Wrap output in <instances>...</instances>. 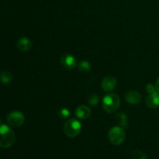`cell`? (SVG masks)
Listing matches in <instances>:
<instances>
[{"label":"cell","mask_w":159,"mask_h":159,"mask_svg":"<svg viewBox=\"0 0 159 159\" xmlns=\"http://www.w3.org/2000/svg\"><path fill=\"white\" fill-rule=\"evenodd\" d=\"M146 104L151 109H157L159 107V93L157 91L149 93L146 99Z\"/></svg>","instance_id":"9"},{"label":"cell","mask_w":159,"mask_h":159,"mask_svg":"<svg viewBox=\"0 0 159 159\" xmlns=\"http://www.w3.org/2000/svg\"><path fill=\"white\" fill-rule=\"evenodd\" d=\"M116 85V79L113 76H107L102 82V89L106 92L114 89Z\"/></svg>","instance_id":"8"},{"label":"cell","mask_w":159,"mask_h":159,"mask_svg":"<svg viewBox=\"0 0 159 159\" xmlns=\"http://www.w3.org/2000/svg\"><path fill=\"white\" fill-rule=\"evenodd\" d=\"M16 136L13 130L7 125H0V148H8L15 143Z\"/></svg>","instance_id":"1"},{"label":"cell","mask_w":159,"mask_h":159,"mask_svg":"<svg viewBox=\"0 0 159 159\" xmlns=\"http://www.w3.org/2000/svg\"><path fill=\"white\" fill-rule=\"evenodd\" d=\"M146 91L148 93H152L156 91V89H155V86H154L152 84H148L146 85Z\"/></svg>","instance_id":"18"},{"label":"cell","mask_w":159,"mask_h":159,"mask_svg":"<svg viewBox=\"0 0 159 159\" xmlns=\"http://www.w3.org/2000/svg\"><path fill=\"white\" fill-rule=\"evenodd\" d=\"M61 65L65 69L71 70L75 68L77 65L76 58L70 54H63L61 57Z\"/></svg>","instance_id":"6"},{"label":"cell","mask_w":159,"mask_h":159,"mask_svg":"<svg viewBox=\"0 0 159 159\" xmlns=\"http://www.w3.org/2000/svg\"><path fill=\"white\" fill-rule=\"evenodd\" d=\"M0 123H2V120L1 119H0Z\"/></svg>","instance_id":"20"},{"label":"cell","mask_w":159,"mask_h":159,"mask_svg":"<svg viewBox=\"0 0 159 159\" xmlns=\"http://www.w3.org/2000/svg\"><path fill=\"white\" fill-rule=\"evenodd\" d=\"M17 48L23 51H27L32 48V42L28 38L23 37L17 41Z\"/></svg>","instance_id":"11"},{"label":"cell","mask_w":159,"mask_h":159,"mask_svg":"<svg viewBox=\"0 0 159 159\" xmlns=\"http://www.w3.org/2000/svg\"><path fill=\"white\" fill-rule=\"evenodd\" d=\"M133 159H147V155L140 150H134L131 154Z\"/></svg>","instance_id":"15"},{"label":"cell","mask_w":159,"mask_h":159,"mask_svg":"<svg viewBox=\"0 0 159 159\" xmlns=\"http://www.w3.org/2000/svg\"><path fill=\"white\" fill-rule=\"evenodd\" d=\"M155 89H156V91L159 93V77L157 79L156 83H155Z\"/></svg>","instance_id":"19"},{"label":"cell","mask_w":159,"mask_h":159,"mask_svg":"<svg viewBox=\"0 0 159 159\" xmlns=\"http://www.w3.org/2000/svg\"><path fill=\"white\" fill-rule=\"evenodd\" d=\"M125 99L131 105H137L141 101V96L138 91L130 90L125 93Z\"/></svg>","instance_id":"7"},{"label":"cell","mask_w":159,"mask_h":159,"mask_svg":"<svg viewBox=\"0 0 159 159\" xmlns=\"http://www.w3.org/2000/svg\"><path fill=\"white\" fill-rule=\"evenodd\" d=\"M82 124L75 119H70L64 125L65 134L69 138H75L80 134Z\"/></svg>","instance_id":"3"},{"label":"cell","mask_w":159,"mask_h":159,"mask_svg":"<svg viewBox=\"0 0 159 159\" xmlns=\"http://www.w3.org/2000/svg\"><path fill=\"white\" fill-rule=\"evenodd\" d=\"M71 113H70L69 110L66 108H63L60 110V115L62 116L63 118H67L70 116Z\"/></svg>","instance_id":"17"},{"label":"cell","mask_w":159,"mask_h":159,"mask_svg":"<svg viewBox=\"0 0 159 159\" xmlns=\"http://www.w3.org/2000/svg\"><path fill=\"white\" fill-rule=\"evenodd\" d=\"M79 69L82 72L86 73L91 70V65L89 61H82L80 62V64L79 65Z\"/></svg>","instance_id":"14"},{"label":"cell","mask_w":159,"mask_h":159,"mask_svg":"<svg viewBox=\"0 0 159 159\" xmlns=\"http://www.w3.org/2000/svg\"><path fill=\"white\" fill-rule=\"evenodd\" d=\"M120 106V99L118 95L115 93H109L103 97L102 107L107 113H115L119 109Z\"/></svg>","instance_id":"2"},{"label":"cell","mask_w":159,"mask_h":159,"mask_svg":"<svg viewBox=\"0 0 159 159\" xmlns=\"http://www.w3.org/2000/svg\"><path fill=\"white\" fill-rule=\"evenodd\" d=\"M25 120L24 115L20 111L11 112L6 118L8 124L13 127H18L23 125Z\"/></svg>","instance_id":"5"},{"label":"cell","mask_w":159,"mask_h":159,"mask_svg":"<svg viewBox=\"0 0 159 159\" xmlns=\"http://www.w3.org/2000/svg\"><path fill=\"white\" fill-rule=\"evenodd\" d=\"M12 80V75L9 71H3L0 74V81L4 84H8Z\"/></svg>","instance_id":"13"},{"label":"cell","mask_w":159,"mask_h":159,"mask_svg":"<svg viewBox=\"0 0 159 159\" xmlns=\"http://www.w3.org/2000/svg\"><path fill=\"white\" fill-rule=\"evenodd\" d=\"M116 119L121 127H123L124 129H126L128 127V121H127V115L125 114V113L121 112V113H118L116 115Z\"/></svg>","instance_id":"12"},{"label":"cell","mask_w":159,"mask_h":159,"mask_svg":"<svg viewBox=\"0 0 159 159\" xmlns=\"http://www.w3.org/2000/svg\"><path fill=\"white\" fill-rule=\"evenodd\" d=\"M99 102V96L97 95H93L88 99V102L92 106H96Z\"/></svg>","instance_id":"16"},{"label":"cell","mask_w":159,"mask_h":159,"mask_svg":"<svg viewBox=\"0 0 159 159\" xmlns=\"http://www.w3.org/2000/svg\"><path fill=\"white\" fill-rule=\"evenodd\" d=\"M92 114V111L89 107L85 105H81L75 110V116L82 120L88 119Z\"/></svg>","instance_id":"10"},{"label":"cell","mask_w":159,"mask_h":159,"mask_svg":"<svg viewBox=\"0 0 159 159\" xmlns=\"http://www.w3.org/2000/svg\"><path fill=\"white\" fill-rule=\"evenodd\" d=\"M108 138L113 145H120L125 141L126 134L124 128L121 127H114L109 131Z\"/></svg>","instance_id":"4"}]
</instances>
